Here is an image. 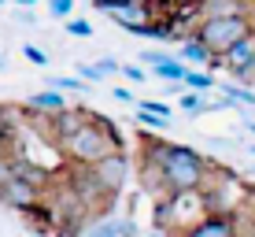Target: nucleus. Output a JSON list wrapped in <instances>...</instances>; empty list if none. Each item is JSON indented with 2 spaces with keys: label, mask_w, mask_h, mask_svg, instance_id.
I'll return each mask as SVG.
<instances>
[{
  "label": "nucleus",
  "mask_w": 255,
  "mask_h": 237,
  "mask_svg": "<svg viewBox=\"0 0 255 237\" xmlns=\"http://www.w3.org/2000/svg\"><path fill=\"white\" fill-rule=\"evenodd\" d=\"M185 85L192 93H207L211 85H215V78H211V71H192L189 67V78H185Z\"/></svg>",
  "instance_id": "nucleus-15"
},
{
  "label": "nucleus",
  "mask_w": 255,
  "mask_h": 237,
  "mask_svg": "<svg viewBox=\"0 0 255 237\" xmlns=\"http://www.w3.org/2000/svg\"><path fill=\"white\" fill-rule=\"evenodd\" d=\"M78 74H82V78H89V82H104V74L96 71L93 63H82V67H78Z\"/></svg>",
  "instance_id": "nucleus-26"
},
{
  "label": "nucleus",
  "mask_w": 255,
  "mask_h": 237,
  "mask_svg": "<svg viewBox=\"0 0 255 237\" xmlns=\"http://www.w3.org/2000/svg\"><path fill=\"white\" fill-rule=\"evenodd\" d=\"M222 67L237 78V82H252V78H255V33L248 41H241L233 52H226Z\"/></svg>",
  "instance_id": "nucleus-6"
},
{
  "label": "nucleus",
  "mask_w": 255,
  "mask_h": 237,
  "mask_svg": "<svg viewBox=\"0 0 255 237\" xmlns=\"http://www.w3.org/2000/svg\"><path fill=\"white\" fill-rule=\"evenodd\" d=\"M137 108L140 111H152V115H159V119H170V108H166L163 100H140Z\"/></svg>",
  "instance_id": "nucleus-22"
},
{
  "label": "nucleus",
  "mask_w": 255,
  "mask_h": 237,
  "mask_svg": "<svg viewBox=\"0 0 255 237\" xmlns=\"http://www.w3.org/2000/svg\"><path fill=\"white\" fill-rule=\"evenodd\" d=\"M67 33H70V37H93V26L85 19H70L67 22Z\"/></svg>",
  "instance_id": "nucleus-21"
},
{
  "label": "nucleus",
  "mask_w": 255,
  "mask_h": 237,
  "mask_svg": "<svg viewBox=\"0 0 255 237\" xmlns=\"http://www.w3.org/2000/svg\"><path fill=\"white\" fill-rule=\"evenodd\" d=\"M48 11L52 15H56V19H74V4H70V0H52V4H48Z\"/></svg>",
  "instance_id": "nucleus-19"
},
{
  "label": "nucleus",
  "mask_w": 255,
  "mask_h": 237,
  "mask_svg": "<svg viewBox=\"0 0 255 237\" xmlns=\"http://www.w3.org/2000/svg\"><path fill=\"white\" fill-rule=\"evenodd\" d=\"M111 93H115V100H122V104H137V100H133V93H129V89H111Z\"/></svg>",
  "instance_id": "nucleus-27"
},
{
  "label": "nucleus",
  "mask_w": 255,
  "mask_h": 237,
  "mask_svg": "<svg viewBox=\"0 0 255 237\" xmlns=\"http://www.w3.org/2000/svg\"><path fill=\"white\" fill-rule=\"evenodd\" d=\"M192 33L211 48V56H215V59H226V52H233L241 41L252 37L255 26H252V15H230V19L196 22V30H192Z\"/></svg>",
  "instance_id": "nucleus-4"
},
{
  "label": "nucleus",
  "mask_w": 255,
  "mask_h": 237,
  "mask_svg": "<svg viewBox=\"0 0 255 237\" xmlns=\"http://www.w3.org/2000/svg\"><path fill=\"white\" fill-rule=\"evenodd\" d=\"M59 152H63L70 163H78L82 171H93V167H100L108 156L122 152V137H119L115 122L108 115H93L78 134H70L67 141H59Z\"/></svg>",
  "instance_id": "nucleus-1"
},
{
  "label": "nucleus",
  "mask_w": 255,
  "mask_h": 237,
  "mask_svg": "<svg viewBox=\"0 0 255 237\" xmlns=\"http://www.w3.org/2000/svg\"><path fill=\"white\" fill-rule=\"evenodd\" d=\"M140 59H144V67L152 71V67H159L163 59H166V52H155V48H148V52H140Z\"/></svg>",
  "instance_id": "nucleus-24"
},
{
  "label": "nucleus",
  "mask_w": 255,
  "mask_h": 237,
  "mask_svg": "<svg viewBox=\"0 0 255 237\" xmlns=\"http://www.w3.org/2000/svg\"><path fill=\"white\" fill-rule=\"evenodd\" d=\"M155 152L148 156L152 163H159L163 171V186L170 197H181V193H200L207 178V160L189 145H152Z\"/></svg>",
  "instance_id": "nucleus-2"
},
{
  "label": "nucleus",
  "mask_w": 255,
  "mask_h": 237,
  "mask_svg": "<svg viewBox=\"0 0 255 237\" xmlns=\"http://www.w3.org/2000/svg\"><path fill=\"white\" fill-rule=\"evenodd\" d=\"M96 182H100V189L108 193V197H119L122 189H126V178H129V156L126 152H115L108 156L100 167H93Z\"/></svg>",
  "instance_id": "nucleus-5"
},
{
  "label": "nucleus",
  "mask_w": 255,
  "mask_h": 237,
  "mask_svg": "<svg viewBox=\"0 0 255 237\" xmlns=\"http://www.w3.org/2000/svg\"><path fill=\"white\" fill-rule=\"evenodd\" d=\"M0 67H4V63H0Z\"/></svg>",
  "instance_id": "nucleus-33"
},
{
  "label": "nucleus",
  "mask_w": 255,
  "mask_h": 237,
  "mask_svg": "<svg viewBox=\"0 0 255 237\" xmlns=\"http://www.w3.org/2000/svg\"><path fill=\"white\" fill-rule=\"evenodd\" d=\"M148 237H174V234H163V230H152V234H148Z\"/></svg>",
  "instance_id": "nucleus-29"
},
{
  "label": "nucleus",
  "mask_w": 255,
  "mask_h": 237,
  "mask_svg": "<svg viewBox=\"0 0 255 237\" xmlns=\"http://www.w3.org/2000/svg\"><path fill=\"white\" fill-rule=\"evenodd\" d=\"M226 96H230L233 104H248V108H255V89H244V85H226Z\"/></svg>",
  "instance_id": "nucleus-16"
},
{
  "label": "nucleus",
  "mask_w": 255,
  "mask_h": 237,
  "mask_svg": "<svg viewBox=\"0 0 255 237\" xmlns=\"http://www.w3.org/2000/svg\"><path fill=\"white\" fill-rule=\"evenodd\" d=\"M252 26H255V4H252Z\"/></svg>",
  "instance_id": "nucleus-30"
},
{
  "label": "nucleus",
  "mask_w": 255,
  "mask_h": 237,
  "mask_svg": "<svg viewBox=\"0 0 255 237\" xmlns=\"http://www.w3.org/2000/svg\"><path fill=\"white\" fill-rule=\"evenodd\" d=\"M152 74H155V78H163V82H170V85H185V78H189V67L181 63V59L166 56L159 67H152Z\"/></svg>",
  "instance_id": "nucleus-13"
},
{
  "label": "nucleus",
  "mask_w": 255,
  "mask_h": 237,
  "mask_svg": "<svg viewBox=\"0 0 255 237\" xmlns=\"http://www.w3.org/2000/svg\"><path fill=\"white\" fill-rule=\"evenodd\" d=\"M122 74L129 82H144V67H137V63H122Z\"/></svg>",
  "instance_id": "nucleus-25"
},
{
  "label": "nucleus",
  "mask_w": 255,
  "mask_h": 237,
  "mask_svg": "<svg viewBox=\"0 0 255 237\" xmlns=\"http://www.w3.org/2000/svg\"><path fill=\"white\" fill-rule=\"evenodd\" d=\"M248 237H255V226H252V230H248Z\"/></svg>",
  "instance_id": "nucleus-31"
},
{
  "label": "nucleus",
  "mask_w": 255,
  "mask_h": 237,
  "mask_svg": "<svg viewBox=\"0 0 255 237\" xmlns=\"http://www.w3.org/2000/svg\"><path fill=\"white\" fill-rule=\"evenodd\" d=\"M181 111H185V115H204V111L211 108V104L204 100V93H181Z\"/></svg>",
  "instance_id": "nucleus-14"
},
{
  "label": "nucleus",
  "mask_w": 255,
  "mask_h": 237,
  "mask_svg": "<svg viewBox=\"0 0 255 237\" xmlns=\"http://www.w3.org/2000/svg\"><path fill=\"white\" fill-rule=\"evenodd\" d=\"M89 119H93V115H85V111H70V108H67V111H59V115L52 119V137H56V145H59V141H67L70 134H78V130H82Z\"/></svg>",
  "instance_id": "nucleus-10"
},
{
  "label": "nucleus",
  "mask_w": 255,
  "mask_h": 237,
  "mask_svg": "<svg viewBox=\"0 0 255 237\" xmlns=\"http://www.w3.org/2000/svg\"><path fill=\"white\" fill-rule=\"evenodd\" d=\"M48 89H59V93H63V89H74V93H82V89H85V85H82V82H78V78H67V74H56V78H48Z\"/></svg>",
  "instance_id": "nucleus-17"
},
{
  "label": "nucleus",
  "mask_w": 255,
  "mask_h": 237,
  "mask_svg": "<svg viewBox=\"0 0 255 237\" xmlns=\"http://www.w3.org/2000/svg\"><path fill=\"white\" fill-rule=\"evenodd\" d=\"M85 237H137V223L126 215H100L85 230Z\"/></svg>",
  "instance_id": "nucleus-8"
},
{
  "label": "nucleus",
  "mask_w": 255,
  "mask_h": 237,
  "mask_svg": "<svg viewBox=\"0 0 255 237\" xmlns=\"http://www.w3.org/2000/svg\"><path fill=\"white\" fill-rule=\"evenodd\" d=\"M196 15H200V22L230 19V15H252V4H241V0H211V4L196 7Z\"/></svg>",
  "instance_id": "nucleus-9"
},
{
  "label": "nucleus",
  "mask_w": 255,
  "mask_h": 237,
  "mask_svg": "<svg viewBox=\"0 0 255 237\" xmlns=\"http://www.w3.org/2000/svg\"><path fill=\"white\" fill-rule=\"evenodd\" d=\"M181 237H237V223H233V215L207 212L196 226H189Z\"/></svg>",
  "instance_id": "nucleus-7"
},
{
  "label": "nucleus",
  "mask_w": 255,
  "mask_h": 237,
  "mask_svg": "<svg viewBox=\"0 0 255 237\" xmlns=\"http://www.w3.org/2000/svg\"><path fill=\"white\" fill-rule=\"evenodd\" d=\"M41 171H30L22 160H15L0 174V204L15 208V212H33L41 204Z\"/></svg>",
  "instance_id": "nucleus-3"
},
{
  "label": "nucleus",
  "mask_w": 255,
  "mask_h": 237,
  "mask_svg": "<svg viewBox=\"0 0 255 237\" xmlns=\"http://www.w3.org/2000/svg\"><path fill=\"white\" fill-rule=\"evenodd\" d=\"M252 156H255V145H252Z\"/></svg>",
  "instance_id": "nucleus-32"
},
{
  "label": "nucleus",
  "mask_w": 255,
  "mask_h": 237,
  "mask_svg": "<svg viewBox=\"0 0 255 237\" xmlns=\"http://www.w3.org/2000/svg\"><path fill=\"white\" fill-rule=\"evenodd\" d=\"M181 63H192V71H200V63L211 67L215 56H211V48L196 37V33H189V37H181Z\"/></svg>",
  "instance_id": "nucleus-11"
},
{
  "label": "nucleus",
  "mask_w": 255,
  "mask_h": 237,
  "mask_svg": "<svg viewBox=\"0 0 255 237\" xmlns=\"http://www.w3.org/2000/svg\"><path fill=\"white\" fill-rule=\"evenodd\" d=\"M26 108L30 111H48V115H59V111H67V100L59 89H45V93H33L30 100H26Z\"/></svg>",
  "instance_id": "nucleus-12"
},
{
  "label": "nucleus",
  "mask_w": 255,
  "mask_h": 237,
  "mask_svg": "<svg viewBox=\"0 0 255 237\" xmlns=\"http://www.w3.org/2000/svg\"><path fill=\"white\" fill-rule=\"evenodd\" d=\"M22 56L30 59L33 67H48V52H45V48H37V45H22Z\"/></svg>",
  "instance_id": "nucleus-18"
},
{
  "label": "nucleus",
  "mask_w": 255,
  "mask_h": 237,
  "mask_svg": "<svg viewBox=\"0 0 255 237\" xmlns=\"http://www.w3.org/2000/svg\"><path fill=\"white\" fill-rule=\"evenodd\" d=\"M7 167H4V130H0V174H4Z\"/></svg>",
  "instance_id": "nucleus-28"
},
{
  "label": "nucleus",
  "mask_w": 255,
  "mask_h": 237,
  "mask_svg": "<svg viewBox=\"0 0 255 237\" xmlns=\"http://www.w3.org/2000/svg\"><path fill=\"white\" fill-rule=\"evenodd\" d=\"M137 122H144V126H152V130H166V126H170V119H159V115L140 111V108H137Z\"/></svg>",
  "instance_id": "nucleus-20"
},
{
  "label": "nucleus",
  "mask_w": 255,
  "mask_h": 237,
  "mask_svg": "<svg viewBox=\"0 0 255 237\" xmlns=\"http://www.w3.org/2000/svg\"><path fill=\"white\" fill-rule=\"evenodd\" d=\"M96 71H100L104 78H111V74H122V63H115V59H96Z\"/></svg>",
  "instance_id": "nucleus-23"
}]
</instances>
